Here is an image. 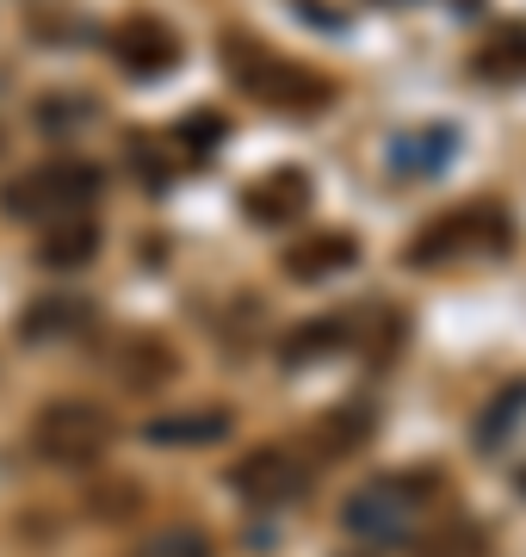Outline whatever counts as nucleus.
<instances>
[{"label": "nucleus", "instance_id": "nucleus-1", "mask_svg": "<svg viewBox=\"0 0 526 557\" xmlns=\"http://www.w3.org/2000/svg\"><path fill=\"white\" fill-rule=\"evenodd\" d=\"M223 69H229V81H236L254 106L291 112V119H316V112H328L335 94H341L323 69H310V62H298V57H279V50H266L261 38H242V32L223 38Z\"/></svg>", "mask_w": 526, "mask_h": 557}, {"label": "nucleus", "instance_id": "nucleus-2", "mask_svg": "<svg viewBox=\"0 0 526 557\" xmlns=\"http://www.w3.org/2000/svg\"><path fill=\"white\" fill-rule=\"evenodd\" d=\"M508 242H514V223H508L502 205H459V211H446V218L422 223L415 242H409V267H459V260H484V255H508Z\"/></svg>", "mask_w": 526, "mask_h": 557}, {"label": "nucleus", "instance_id": "nucleus-3", "mask_svg": "<svg viewBox=\"0 0 526 557\" xmlns=\"http://www.w3.org/2000/svg\"><path fill=\"white\" fill-rule=\"evenodd\" d=\"M100 199V168L82 156H57L20 174L7 186V211L13 218H38V223H68V218H87Z\"/></svg>", "mask_w": 526, "mask_h": 557}, {"label": "nucleus", "instance_id": "nucleus-4", "mask_svg": "<svg viewBox=\"0 0 526 557\" xmlns=\"http://www.w3.org/2000/svg\"><path fill=\"white\" fill-rule=\"evenodd\" d=\"M118 434V421L105 403H87V397H62V403H43L32 416V453L50 458V465H93L105 458Z\"/></svg>", "mask_w": 526, "mask_h": 557}, {"label": "nucleus", "instance_id": "nucleus-5", "mask_svg": "<svg viewBox=\"0 0 526 557\" xmlns=\"http://www.w3.org/2000/svg\"><path fill=\"white\" fill-rule=\"evenodd\" d=\"M415 508H422L415 478H385V483L353 490L347 508H341V520H347V533L365 539V545H409V533H415Z\"/></svg>", "mask_w": 526, "mask_h": 557}, {"label": "nucleus", "instance_id": "nucleus-6", "mask_svg": "<svg viewBox=\"0 0 526 557\" xmlns=\"http://www.w3.org/2000/svg\"><path fill=\"white\" fill-rule=\"evenodd\" d=\"M229 490L248 508H291L310 490V465L298 453H285V446H254V453H242L229 465Z\"/></svg>", "mask_w": 526, "mask_h": 557}, {"label": "nucleus", "instance_id": "nucleus-7", "mask_svg": "<svg viewBox=\"0 0 526 557\" xmlns=\"http://www.w3.org/2000/svg\"><path fill=\"white\" fill-rule=\"evenodd\" d=\"M105 44H112V57H118L124 75H142V81L167 75V69L186 57L180 32H174L162 13H130V20L112 25V38H105Z\"/></svg>", "mask_w": 526, "mask_h": 557}, {"label": "nucleus", "instance_id": "nucleus-8", "mask_svg": "<svg viewBox=\"0 0 526 557\" xmlns=\"http://www.w3.org/2000/svg\"><path fill=\"white\" fill-rule=\"evenodd\" d=\"M242 211L254 223H266V230H285L291 218L310 211V174L304 168H273V174H261L242 193Z\"/></svg>", "mask_w": 526, "mask_h": 557}, {"label": "nucleus", "instance_id": "nucleus-9", "mask_svg": "<svg viewBox=\"0 0 526 557\" xmlns=\"http://www.w3.org/2000/svg\"><path fill=\"white\" fill-rule=\"evenodd\" d=\"M82 329H93V304L75 292H43L38 304H25L20 317V341L43 347V341H75Z\"/></svg>", "mask_w": 526, "mask_h": 557}, {"label": "nucleus", "instance_id": "nucleus-10", "mask_svg": "<svg viewBox=\"0 0 526 557\" xmlns=\"http://www.w3.org/2000/svg\"><path fill=\"white\" fill-rule=\"evenodd\" d=\"M360 260V242L347 230H323V236H304L285 248V273L291 278H328V273H347Z\"/></svg>", "mask_w": 526, "mask_h": 557}, {"label": "nucleus", "instance_id": "nucleus-11", "mask_svg": "<svg viewBox=\"0 0 526 557\" xmlns=\"http://www.w3.org/2000/svg\"><path fill=\"white\" fill-rule=\"evenodd\" d=\"M229 428H236L229 409H180V416H155L142 428V440L149 446H217V440H229Z\"/></svg>", "mask_w": 526, "mask_h": 557}, {"label": "nucleus", "instance_id": "nucleus-12", "mask_svg": "<svg viewBox=\"0 0 526 557\" xmlns=\"http://www.w3.org/2000/svg\"><path fill=\"white\" fill-rule=\"evenodd\" d=\"M174 347H167L162 335H130L118 354V379L130 384V391H162L167 379H174Z\"/></svg>", "mask_w": 526, "mask_h": 557}, {"label": "nucleus", "instance_id": "nucleus-13", "mask_svg": "<svg viewBox=\"0 0 526 557\" xmlns=\"http://www.w3.org/2000/svg\"><path fill=\"white\" fill-rule=\"evenodd\" d=\"M471 75L484 81H526V20H508L484 38V50L471 57Z\"/></svg>", "mask_w": 526, "mask_h": 557}, {"label": "nucleus", "instance_id": "nucleus-14", "mask_svg": "<svg viewBox=\"0 0 526 557\" xmlns=\"http://www.w3.org/2000/svg\"><path fill=\"white\" fill-rule=\"evenodd\" d=\"M100 255V223L93 218H68V223H50L43 230V242H38V260L43 267H87V260Z\"/></svg>", "mask_w": 526, "mask_h": 557}, {"label": "nucleus", "instance_id": "nucleus-15", "mask_svg": "<svg viewBox=\"0 0 526 557\" xmlns=\"http://www.w3.org/2000/svg\"><path fill=\"white\" fill-rule=\"evenodd\" d=\"M341 347H347V322L341 317H316V322H304V329H291V335H285L279 359H285V366H316V359L341 354Z\"/></svg>", "mask_w": 526, "mask_h": 557}, {"label": "nucleus", "instance_id": "nucleus-16", "mask_svg": "<svg viewBox=\"0 0 526 557\" xmlns=\"http://www.w3.org/2000/svg\"><path fill=\"white\" fill-rule=\"evenodd\" d=\"M521 416H526V379H521V384H508L502 397L484 409V421H477V446H484V453L508 446V434L521 428Z\"/></svg>", "mask_w": 526, "mask_h": 557}, {"label": "nucleus", "instance_id": "nucleus-17", "mask_svg": "<svg viewBox=\"0 0 526 557\" xmlns=\"http://www.w3.org/2000/svg\"><path fill=\"white\" fill-rule=\"evenodd\" d=\"M130 557H211V539L199 527H162V533H149Z\"/></svg>", "mask_w": 526, "mask_h": 557}, {"label": "nucleus", "instance_id": "nucleus-18", "mask_svg": "<svg viewBox=\"0 0 526 557\" xmlns=\"http://www.w3.org/2000/svg\"><path fill=\"white\" fill-rule=\"evenodd\" d=\"M446 156H452V131H427V137H409L397 149V168H434Z\"/></svg>", "mask_w": 526, "mask_h": 557}, {"label": "nucleus", "instance_id": "nucleus-19", "mask_svg": "<svg viewBox=\"0 0 526 557\" xmlns=\"http://www.w3.org/2000/svg\"><path fill=\"white\" fill-rule=\"evenodd\" d=\"M223 131H229V124H223L217 112H192V119H180V143H186V149H199V156H211V149H217Z\"/></svg>", "mask_w": 526, "mask_h": 557}, {"label": "nucleus", "instance_id": "nucleus-20", "mask_svg": "<svg viewBox=\"0 0 526 557\" xmlns=\"http://www.w3.org/2000/svg\"><path fill=\"white\" fill-rule=\"evenodd\" d=\"M521 496H526V471H521Z\"/></svg>", "mask_w": 526, "mask_h": 557}]
</instances>
